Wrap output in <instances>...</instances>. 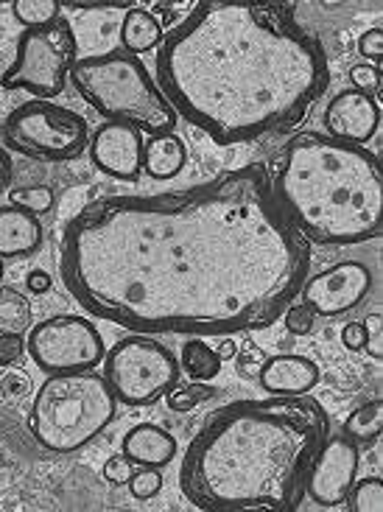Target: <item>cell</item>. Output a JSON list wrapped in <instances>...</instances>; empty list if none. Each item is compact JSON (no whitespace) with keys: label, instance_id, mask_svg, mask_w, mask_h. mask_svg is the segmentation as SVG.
<instances>
[{"label":"cell","instance_id":"cell-1","mask_svg":"<svg viewBox=\"0 0 383 512\" xmlns=\"http://www.w3.org/2000/svg\"><path fill=\"white\" fill-rule=\"evenodd\" d=\"M308 269L311 241L263 166L177 194L98 199L62 236L70 294L135 333L260 331L300 294Z\"/></svg>","mask_w":383,"mask_h":512},{"label":"cell","instance_id":"cell-2","mask_svg":"<svg viewBox=\"0 0 383 512\" xmlns=\"http://www.w3.org/2000/svg\"><path fill=\"white\" fill-rule=\"evenodd\" d=\"M168 104L221 146L300 124L328 90V54L286 3L202 0L165 37Z\"/></svg>","mask_w":383,"mask_h":512},{"label":"cell","instance_id":"cell-3","mask_svg":"<svg viewBox=\"0 0 383 512\" xmlns=\"http://www.w3.org/2000/svg\"><path fill=\"white\" fill-rule=\"evenodd\" d=\"M328 434V415L314 398L235 401L196 434L179 482L199 510L291 512Z\"/></svg>","mask_w":383,"mask_h":512},{"label":"cell","instance_id":"cell-4","mask_svg":"<svg viewBox=\"0 0 383 512\" xmlns=\"http://www.w3.org/2000/svg\"><path fill=\"white\" fill-rule=\"evenodd\" d=\"M272 185L305 241L347 247L381 233V163L358 143L297 135Z\"/></svg>","mask_w":383,"mask_h":512},{"label":"cell","instance_id":"cell-5","mask_svg":"<svg viewBox=\"0 0 383 512\" xmlns=\"http://www.w3.org/2000/svg\"><path fill=\"white\" fill-rule=\"evenodd\" d=\"M70 82L82 98L115 124H129L154 135H168L177 126V110L154 84L140 56L126 51L79 59L70 70Z\"/></svg>","mask_w":383,"mask_h":512},{"label":"cell","instance_id":"cell-6","mask_svg":"<svg viewBox=\"0 0 383 512\" xmlns=\"http://www.w3.org/2000/svg\"><path fill=\"white\" fill-rule=\"evenodd\" d=\"M118 398L93 370L51 375L31 406V434L51 454H73L115 420Z\"/></svg>","mask_w":383,"mask_h":512},{"label":"cell","instance_id":"cell-7","mask_svg":"<svg viewBox=\"0 0 383 512\" xmlns=\"http://www.w3.org/2000/svg\"><path fill=\"white\" fill-rule=\"evenodd\" d=\"M3 143L34 160L65 163L90 146V129L79 112L51 101H28L3 121Z\"/></svg>","mask_w":383,"mask_h":512},{"label":"cell","instance_id":"cell-8","mask_svg":"<svg viewBox=\"0 0 383 512\" xmlns=\"http://www.w3.org/2000/svg\"><path fill=\"white\" fill-rule=\"evenodd\" d=\"M179 361L146 333L126 336L104 359V378L126 406H149L177 387Z\"/></svg>","mask_w":383,"mask_h":512},{"label":"cell","instance_id":"cell-9","mask_svg":"<svg viewBox=\"0 0 383 512\" xmlns=\"http://www.w3.org/2000/svg\"><path fill=\"white\" fill-rule=\"evenodd\" d=\"M76 37L68 23L56 20L54 26L28 28L17 42V56L9 70L0 76L6 90H31L37 98H54L65 90L76 59Z\"/></svg>","mask_w":383,"mask_h":512},{"label":"cell","instance_id":"cell-10","mask_svg":"<svg viewBox=\"0 0 383 512\" xmlns=\"http://www.w3.org/2000/svg\"><path fill=\"white\" fill-rule=\"evenodd\" d=\"M26 350L48 373L93 370L104 359V342L90 319L59 314L28 331Z\"/></svg>","mask_w":383,"mask_h":512},{"label":"cell","instance_id":"cell-11","mask_svg":"<svg viewBox=\"0 0 383 512\" xmlns=\"http://www.w3.org/2000/svg\"><path fill=\"white\" fill-rule=\"evenodd\" d=\"M372 289L370 269L361 261H344L302 283V297L319 317H339L353 311Z\"/></svg>","mask_w":383,"mask_h":512},{"label":"cell","instance_id":"cell-12","mask_svg":"<svg viewBox=\"0 0 383 512\" xmlns=\"http://www.w3.org/2000/svg\"><path fill=\"white\" fill-rule=\"evenodd\" d=\"M358 473V445L350 443L347 437H330L319 448L305 493L319 504V507H336L347 499L350 487L356 482Z\"/></svg>","mask_w":383,"mask_h":512},{"label":"cell","instance_id":"cell-13","mask_svg":"<svg viewBox=\"0 0 383 512\" xmlns=\"http://www.w3.org/2000/svg\"><path fill=\"white\" fill-rule=\"evenodd\" d=\"M90 157L96 168L115 180H137L143 171V138L129 124H104L90 140Z\"/></svg>","mask_w":383,"mask_h":512},{"label":"cell","instance_id":"cell-14","mask_svg":"<svg viewBox=\"0 0 383 512\" xmlns=\"http://www.w3.org/2000/svg\"><path fill=\"white\" fill-rule=\"evenodd\" d=\"M325 124L330 129V138L344 143H367L378 132L381 110L372 96H364L358 90H342L333 98L325 112Z\"/></svg>","mask_w":383,"mask_h":512},{"label":"cell","instance_id":"cell-15","mask_svg":"<svg viewBox=\"0 0 383 512\" xmlns=\"http://www.w3.org/2000/svg\"><path fill=\"white\" fill-rule=\"evenodd\" d=\"M316 381L319 367L305 356H274L260 367V384L272 395H305Z\"/></svg>","mask_w":383,"mask_h":512},{"label":"cell","instance_id":"cell-16","mask_svg":"<svg viewBox=\"0 0 383 512\" xmlns=\"http://www.w3.org/2000/svg\"><path fill=\"white\" fill-rule=\"evenodd\" d=\"M42 247V224L28 210L0 208V258H28Z\"/></svg>","mask_w":383,"mask_h":512},{"label":"cell","instance_id":"cell-17","mask_svg":"<svg viewBox=\"0 0 383 512\" xmlns=\"http://www.w3.org/2000/svg\"><path fill=\"white\" fill-rule=\"evenodd\" d=\"M124 457L132 459L135 465L163 468L177 457V440L168 431L157 429L151 423H143V426H135L124 437Z\"/></svg>","mask_w":383,"mask_h":512},{"label":"cell","instance_id":"cell-18","mask_svg":"<svg viewBox=\"0 0 383 512\" xmlns=\"http://www.w3.org/2000/svg\"><path fill=\"white\" fill-rule=\"evenodd\" d=\"M185 143L168 132V135H154L143 146V168L149 171L154 180H171L185 168Z\"/></svg>","mask_w":383,"mask_h":512},{"label":"cell","instance_id":"cell-19","mask_svg":"<svg viewBox=\"0 0 383 512\" xmlns=\"http://www.w3.org/2000/svg\"><path fill=\"white\" fill-rule=\"evenodd\" d=\"M121 40H124L126 54H146L154 51L160 40H163V26L157 20V14H151L149 9H129L124 17V26H121Z\"/></svg>","mask_w":383,"mask_h":512},{"label":"cell","instance_id":"cell-20","mask_svg":"<svg viewBox=\"0 0 383 512\" xmlns=\"http://www.w3.org/2000/svg\"><path fill=\"white\" fill-rule=\"evenodd\" d=\"M221 364L224 361H221L219 353L213 347H207L205 342H199V339L182 345V353H179V367L193 381H210V378H216L221 373Z\"/></svg>","mask_w":383,"mask_h":512},{"label":"cell","instance_id":"cell-21","mask_svg":"<svg viewBox=\"0 0 383 512\" xmlns=\"http://www.w3.org/2000/svg\"><path fill=\"white\" fill-rule=\"evenodd\" d=\"M383 429V403L370 401L358 406L353 415L344 423V437L356 445H370L381 437Z\"/></svg>","mask_w":383,"mask_h":512},{"label":"cell","instance_id":"cell-22","mask_svg":"<svg viewBox=\"0 0 383 512\" xmlns=\"http://www.w3.org/2000/svg\"><path fill=\"white\" fill-rule=\"evenodd\" d=\"M31 331V303L12 286H0V333Z\"/></svg>","mask_w":383,"mask_h":512},{"label":"cell","instance_id":"cell-23","mask_svg":"<svg viewBox=\"0 0 383 512\" xmlns=\"http://www.w3.org/2000/svg\"><path fill=\"white\" fill-rule=\"evenodd\" d=\"M14 17L28 28H45L54 26L62 12V3L56 0H14L12 3Z\"/></svg>","mask_w":383,"mask_h":512},{"label":"cell","instance_id":"cell-24","mask_svg":"<svg viewBox=\"0 0 383 512\" xmlns=\"http://www.w3.org/2000/svg\"><path fill=\"white\" fill-rule=\"evenodd\" d=\"M165 398H168V409H171V412H191L199 403H205L213 398V389L207 387L205 381H193V384L171 387V392H168Z\"/></svg>","mask_w":383,"mask_h":512},{"label":"cell","instance_id":"cell-25","mask_svg":"<svg viewBox=\"0 0 383 512\" xmlns=\"http://www.w3.org/2000/svg\"><path fill=\"white\" fill-rule=\"evenodd\" d=\"M353 512H381L383 510V485L381 479H364L358 487H350L347 493Z\"/></svg>","mask_w":383,"mask_h":512},{"label":"cell","instance_id":"cell-26","mask_svg":"<svg viewBox=\"0 0 383 512\" xmlns=\"http://www.w3.org/2000/svg\"><path fill=\"white\" fill-rule=\"evenodd\" d=\"M12 205L14 208L28 210L31 216H40L54 208V191L48 185H31V188H20L12 191Z\"/></svg>","mask_w":383,"mask_h":512},{"label":"cell","instance_id":"cell-27","mask_svg":"<svg viewBox=\"0 0 383 512\" xmlns=\"http://www.w3.org/2000/svg\"><path fill=\"white\" fill-rule=\"evenodd\" d=\"M129 490H132V496L140 501L151 499V496H157L160 490H163V476L157 471H140L132 473V479H129Z\"/></svg>","mask_w":383,"mask_h":512},{"label":"cell","instance_id":"cell-28","mask_svg":"<svg viewBox=\"0 0 383 512\" xmlns=\"http://www.w3.org/2000/svg\"><path fill=\"white\" fill-rule=\"evenodd\" d=\"M316 325V314L314 308L308 303H300V305H291L286 314V328L291 333H297V336H305V333L314 331Z\"/></svg>","mask_w":383,"mask_h":512},{"label":"cell","instance_id":"cell-29","mask_svg":"<svg viewBox=\"0 0 383 512\" xmlns=\"http://www.w3.org/2000/svg\"><path fill=\"white\" fill-rule=\"evenodd\" d=\"M350 79L356 84L358 93H364V96L381 90V73H378L375 65H356V68L350 70Z\"/></svg>","mask_w":383,"mask_h":512},{"label":"cell","instance_id":"cell-30","mask_svg":"<svg viewBox=\"0 0 383 512\" xmlns=\"http://www.w3.org/2000/svg\"><path fill=\"white\" fill-rule=\"evenodd\" d=\"M26 353V342L17 333H0V367H12L23 359Z\"/></svg>","mask_w":383,"mask_h":512},{"label":"cell","instance_id":"cell-31","mask_svg":"<svg viewBox=\"0 0 383 512\" xmlns=\"http://www.w3.org/2000/svg\"><path fill=\"white\" fill-rule=\"evenodd\" d=\"M266 364V356H263V350L258 345H244L241 350V356H238V373L244 375V378H252V375H260V367Z\"/></svg>","mask_w":383,"mask_h":512},{"label":"cell","instance_id":"cell-32","mask_svg":"<svg viewBox=\"0 0 383 512\" xmlns=\"http://www.w3.org/2000/svg\"><path fill=\"white\" fill-rule=\"evenodd\" d=\"M132 473V459L126 457H110L104 465V479L112 485H129Z\"/></svg>","mask_w":383,"mask_h":512},{"label":"cell","instance_id":"cell-33","mask_svg":"<svg viewBox=\"0 0 383 512\" xmlns=\"http://www.w3.org/2000/svg\"><path fill=\"white\" fill-rule=\"evenodd\" d=\"M383 319L381 314H370L364 319V331H367V350H370L372 359H381L383 356V331H381Z\"/></svg>","mask_w":383,"mask_h":512},{"label":"cell","instance_id":"cell-34","mask_svg":"<svg viewBox=\"0 0 383 512\" xmlns=\"http://www.w3.org/2000/svg\"><path fill=\"white\" fill-rule=\"evenodd\" d=\"M358 51L367 56L370 62H381L383 56V31L381 28H370L361 40H358Z\"/></svg>","mask_w":383,"mask_h":512},{"label":"cell","instance_id":"cell-35","mask_svg":"<svg viewBox=\"0 0 383 512\" xmlns=\"http://www.w3.org/2000/svg\"><path fill=\"white\" fill-rule=\"evenodd\" d=\"M342 345L347 347V350H361V347L367 345V331H364V325H358V322L344 325Z\"/></svg>","mask_w":383,"mask_h":512},{"label":"cell","instance_id":"cell-36","mask_svg":"<svg viewBox=\"0 0 383 512\" xmlns=\"http://www.w3.org/2000/svg\"><path fill=\"white\" fill-rule=\"evenodd\" d=\"M26 286L34 291V294H45V291L51 289V275H48V272H42V269H34V272L28 275Z\"/></svg>","mask_w":383,"mask_h":512},{"label":"cell","instance_id":"cell-37","mask_svg":"<svg viewBox=\"0 0 383 512\" xmlns=\"http://www.w3.org/2000/svg\"><path fill=\"white\" fill-rule=\"evenodd\" d=\"M9 180H12V160H9V154L0 149V191L9 188Z\"/></svg>","mask_w":383,"mask_h":512},{"label":"cell","instance_id":"cell-38","mask_svg":"<svg viewBox=\"0 0 383 512\" xmlns=\"http://www.w3.org/2000/svg\"><path fill=\"white\" fill-rule=\"evenodd\" d=\"M216 353H219V356H221V361L233 359L235 353H238V345H235V342H233V339H230V336H224V342H221L219 350H216Z\"/></svg>","mask_w":383,"mask_h":512},{"label":"cell","instance_id":"cell-39","mask_svg":"<svg viewBox=\"0 0 383 512\" xmlns=\"http://www.w3.org/2000/svg\"><path fill=\"white\" fill-rule=\"evenodd\" d=\"M0 280H3V258H0Z\"/></svg>","mask_w":383,"mask_h":512}]
</instances>
